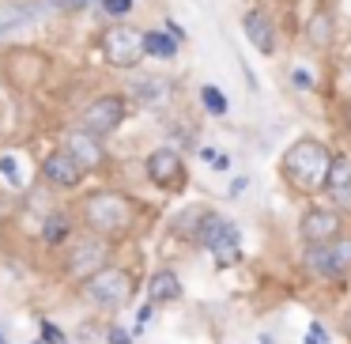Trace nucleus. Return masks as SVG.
I'll use <instances>...</instances> for the list:
<instances>
[{
  "label": "nucleus",
  "instance_id": "1",
  "mask_svg": "<svg viewBox=\"0 0 351 344\" xmlns=\"http://www.w3.org/2000/svg\"><path fill=\"white\" fill-rule=\"evenodd\" d=\"M328 167H332V148L321 137H295L280 155V178L302 197L325 193Z\"/></svg>",
  "mask_w": 351,
  "mask_h": 344
},
{
  "label": "nucleus",
  "instance_id": "2",
  "mask_svg": "<svg viewBox=\"0 0 351 344\" xmlns=\"http://www.w3.org/2000/svg\"><path fill=\"white\" fill-rule=\"evenodd\" d=\"M80 223L84 231L102 238H125L136 223V200L121 190H91L80 200Z\"/></svg>",
  "mask_w": 351,
  "mask_h": 344
},
{
  "label": "nucleus",
  "instance_id": "3",
  "mask_svg": "<svg viewBox=\"0 0 351 344\" xmlns=\"http://www.w3.org/2000/svg\"><path fill=\"white\" fill-rule=\"evenodd\" d=\"M110 265V238L102 235H91V231H84L80 238H69L64 242V253H61V273L69 284H84L87 276H95L99 268Z\"/></svg>",
  "mask_w": 351,
  "mask_h": 344
},
{
  "label": "nucleus",
  "instance_id": "4",
  "mask_svg": "<svg viewBox=\"0 0 351 344\" xmlns=\"http://www.w3.org/2000/svg\"><path fill=\"white\" fill-rule=\"evenodd\" d=\"M132 291H136V280H132V273L121 265H106L80 284V295H84L95 310H110V314L129 306Z\"/></svg>",
  "mask_w": 351,
  "mask_h": 344
},
{
  "label": "nucleus",
  "instance_id": "5",
  "mask_svg": "<svg viewBox=\"0 0 351 344\" xmlns=\"http://www.w3.org/2000/svg\"><path fill=\"white\" fill-rule=\"evenodd\" d=\"M99 54L110 69H121V72H132L140 61H144V31L132 23H110L99 38Z\"/></svg>",
  "mask_w": 351,
  "mask_h": 344
},
{
  "label": "nucleus",
  "instance_id": "6",
  "mask_svg": "<svg viewBox=\"0 0 351 344\" xmlns=\"http://www.w3.org/2000/svg\"><path fill=\"white\" fill-rule=\"evenodd\" d=\"M125 117H129V99H125L121 91H106V95L91 99L84 110H80V122L76 125L106 140V137H114V133L125 125Z\"/></svg>",
  "mask_w": 351,
  "mask_h": 344
},
{
  "label": "nucleus",
  "instance_id": "7",
  "mask_svg": "<svg viewBox=\"0 0 351 344\" xmlns=\"http://www.w3.org/2000/svg\"><path fill=\"white\" fill-rule=\"evenodd\" d=\"M302 268L313 280H340L351 273V238H336V242L306 246L302 250Z\"/></svg>",
  "mask_w": 351,
  "mask_h": 344
},
{
  "label": "nucleus",
  "instance_id": "8",
  "mask_svg": "<svg viewBox=\"0 0 351 344\" xmlns=\"http://www.w3.org/2000/svg\"><path fill=\"white\" fill-rule=\"evenodd\" d=\"M49 72V57L42 49H31V46H16L4 54V76L16 91H34V87L46 80Z\"/></svg>",
  "mask_w": 351,
  "mask_h": 344
},
{
  "label": "nucleus",
  "instance_id": "9",
  "mask_svg": "<svg viewBox=\"0 0 351 344\" xmlns=\"http://www.w3.org/2000/svg\"><path fill=\"white\" fill-rule=\"evenodd\" d=\"M343 235V212L332 205H310L298 216V238L306 246H321V242H336Z\"/></svg>",
  "mask_w": 351,
  "mask_h": 344
},
{
  "label": "nucleus",
  "instance_id": "10",
  "mask_svg": "<svg viewBox=\"0 0 351 344\" xmlns=\"http://www.w3.org/2000/svg\"><path fill=\"white\" fill-rule=\"evenodd\" d=\"M53 12H57L53 0H4L0 4V34H16V31H27V27H38Z\"/></svg>",
  "mask_w": 351,
  "mask_h": 344
},
{
  "label": "nucleus",
  "instance_id": "11",
  "mask_svg": "<svg viewBox=\"0 0 351 344\" xmlns=\"http://www.w3.org/2000/svg\"><path fill=\"white\" fill-rule=\"evenodd\" d=\"M144 174H147V182L159 185V190H182V185H185V159H182V152H178L174 144H162V148H155V152H147Z\"/></svg>",
  "mask_w": 351,
  "mask_h": 344
},
{
  "label": "nucleus",
  "instance_id": "12",
  "mask_svg": "<svg viewBox=\"0 0 351 344\" xmlns=\"http://www.w3.org/2000/svg\"><path fill=\"white\" fill-rule=\"evenodd\" d=\"M38 174H42V182L49 185V190H57V193H72V190H80L84 185V178H87V170L80 167L76 159H72L64 148H53V152L42 159V167H38Z\"/></svg>",
  "mask_w": 351,
  "mask_h": 344
},
{
  "label": "nucleus",
  "instance_id": "13",
  "mask_svg": "<svg viewBox=\"0 0 351 344\" xmlns=\"http://www.w3.org/2000/svg\"><path fill=\"white\" fill-rule=\"evenodd\" d=\"M61 148L72 155V159L80 163V167L87 170V174H99L102 167L110 163V155H106V144H102V137H95V133H87V129H69L64 133V140H61Z\"/></svg>",
  "mask_w": 351,
  "mask_h": 344
},
{
  "label": "nucleus",
  "instance_id": "14",
  "mask_svg": "<svg viewBox=\"0 0 351 344\" xmlns=\"http://www.w3.org/2000/svg\"><path fill=\"white\" fill-rule=\"evenodd\" d=\"M340 38V23H336V8L332 4H317L306 19V46L313 54H328Z\"/></svg>",
  "mask_w": 351,
  "mask_h": 344
},
{
  "label": "nucleus",
  "instance_id": "15",
  "mask_svg": "<svg viewBox=\"0 0 351 344\" xmlns=\"http://www.w3.org/2000/svg\"><path fill=\"white\" fill-rule=\"evenodd\" d=\"M242 34H245V42H250L261 57H272L276 49H280V34H276V23H272V16H268L265 8H250V12H245V16H242Z\"/></svg>",
  "mask_w": 351,
  "mask_h": 344
},
{
  "label": "nucleus",
  "instance_id": "16",
  "mask_svg": "<svg viewBox=\"0 0 351 344\" xmlns=\"http://www.w3.org/2000/svg\"><path fill=\"white\" fill-rule=\"evenodd\" d=\"M325 197L332 208L351 212V152H332V167H328Z\"/></svg>",
  "mask_w": 351,
  "mask_h": 344
},
{
  "label": "nucleus",
  "instance_id": "17",
  "mask_svg": "<svg viewBox=\"0 0 351 344\" xmlns=\"http://www.w3.org/2000/svg\"><path fill=\"white\" fill-rule=\"evenodd\" d=\"M234 231H238V227H234V223H230L223 212H212V208H204V212H200V220H197V227H193V242H197L200 250L212 253L215 246H219L223 238H230Z\"/></svg>",
  "mask_w": 351,
  "mask_h": 344
},
{
  "label": "nucleus",
  "instance_id": "18",
  "mask_svg": "<svg viewBox=\"0 0 351 344\" xmlns=\"http://www.w3.org/2000/svg\"><path fill=\"white\" fill-rule=\"evenodd\" d=\"M125 95H132L144 110H162L170 102V95H174V84L167 76H136Z\"/></svg>",
  "mask_w": 351,
  "mask_h": 344
},
{
  "label": "nucleus",
  "instance_id": "19",
  "mask_svg": "<svg viewBox=\"0 0 351 344\" xmlns=\"http://www.w3.org/2000/svg\"><path fill=\"white\" fill-rule=\"evenodd\" d=\"M182 295H185V288H182V276H178L174 268H159V273H152V280H147V303L152 306L178 303Z\"/></svg>",
  "mask_w": 351,
  "mask_h": 344
},
{
  "label": "nucleus",
  "instance_id": "20",
  "mask_svg": "<svg viewBox=\"0 0 351 344\" xmlns=\"http://www.w3.org/2000/svg\"><path fill=\"white\" fill-rule=\"evenodd\" d=\"M72 238V216L61 212V208H53V212H46V220H42V242L46 246H64Z\"/></svg>",
  "mask_w": 351,
  "mask_h": 344
},
{
  "label": "nucleus",
  "instance_id": "21",
  "mask_svg": "<svg viewBox=\"0 0 351 344\" xmlns=\"http://www.w3.org/2000/svg\"><path fill=\"white\" fill-rule=\"evenodd\" d=\"M178 46L182 42L162 27V31H144V57H155V61H170L178 57Z\"/></svg>",
  "mask_w": 351,
  "mask_h": 344
},
{
  "label": "nucleus",
  "instance_id": "22",
  "mask_svg": "<svg viewBox=\"0 0 351 344\" xmlns=\"http://www.w3.org/2000/svg\"><path fill=\"white\" fill-rule=\"evenodd\" d=\"M197 95H200V106H204L212 117H227L230 102H227V95H223L215 84H200V91H197Z\"/></svg>",
  "mask_w": 351,
  "mask_h": 344
},
{
  "label": "nucleus",
  "instance_id": "23",
  "mask_svg": "<svg viewBox=\"0 0 351 344\" xmlns=\"http://www.w3.org/2000/svg\"><path fill=\"white\" fill-rule=\"evenodd\" d=\"M132 4H136V0H99L102 16H106V19H114V23H121V19H129Z\"/></svg>",
  "mask_w": 351,
  "mask_h": 344
},
{
  "label": "nucleus",
  "instance_id": "24",
  "mask_svg": "<svg viewBox=\"0 0 351 344\" xmlns=\"http://www.w3.org/2000/svg\"><path fill=\"white\" fill-rule=\"evenodd\" d=\"M0 174L8 178L12 190H19V185H23V174H19V167H16V155H0Z\"/></svg>",
  "mask_w": 351,
  "mask_h": 344
},
{
  "label": "nucleus",
  "instance_id": "25",
  "mask_svg": "<svg viewBox=\"0 0 351 344\" xmlns=\"http://www.w3.org/2000/svg\"><path fill=\"white\" fill-rule=\"evenodd\" d=\"M306 344H328V329L321 325V321H310V329H306Z\"/></svg>",
  "mask_w": 351,
  "mask_h": 344
},
{
  "label": "nucleus",
  "instance_id": "26",
  "mask_svg": "<svg viewBox=\"0 0 351 344\" xmlns=\"http://www.w3.org/2000/svg\"><path fill=\"white\" fill-rule=\"evenodd\" d=\"M42 341L46 344H64V333L53 325V321H42Z\"/></svg>",
  "mask_w": 351,
  "mask_h": 344
},
{
  "label": "nucleus",
  "instance_id": "27",
  "mask_svg": "<svg viewBox=\"0 0 351 344\" xmlns=\"http://www.w3.org/2000/svg\"><path fill=\"white\" fill-rule=\"evenodd\" d=\"M106 341H110V344H132V336H129V329H121V325H110Z\"/></svg>",
  "mask_w": 351,
  "mask_h": 344
},
{
  "label": "nucleus",
  "instance_id": "28",
  "mask_svg": "<svg viewBox=\"0 0 351 344\" xmlns=\"http://www.w3.org/2000/svg\"><path fill=\"white\" fill-rule=\"evenodd\" d=\"M212 170H230V155H223V152H215V159L208 163Z\"/></svg>",
  "mask_w": 351,
  "mask_h": 344
},
{
  "label": "nucleus",
  "instance_id": "29",
  "mask_svg": "<svg viewBox=\"0 0 351 344\" xmlns=\"http://www.w3.org/2000/svg\"><path fill=\"white\" fill-rule=\"evenodd\" d=\"M245 185H250V178H234V182H230V197H242Z\"/></svg>",
  "mask_w": 351,
  "mask_h": 344
},
{
  "label": "nucleus",
  "instance_id": "30",
  "mask_svg": "<svg viewBox=\"0 0 351 344\" xmlns=\"http://www.w3.org/2000/svg\"><path fill=\"white\" fill-rule=\"evenodd\" d=\"M167 31L174 34L178 42H185V27H182V23H174V19H167Z\"/></svg>",
  "mask_w": 351,
  "mask_h": 344
},
{
  "label": "nucleus",
  "instance_id": "31",
  "mask_svg": "<svg viewBox=\"0 0 351 344\" xmlns=\"http://www.w3.org/2000/svg\"><path fill=\"white\" fill-rule=\"evenodd\" d=\"M295 84H298V87H306V91H310V87H313V80H310V76H306V72H302V69H295Z\"/></svg>",
  "mask_w": 351,
  "mask_h": 344
},
{
  "label": "nucleus",
  "instance_id": "32",
  "mask_svg": "<svg viewBox=\"0 0 351 344\" xmlns=\"http://www.w3.org/2000/svg\"><path fill=\"white\" fill-rule=\"evenodd\" d=\"M343 329H348V336H351V310L343 314Z\"/></svg>",
  "mask_w": 351,
  "mask_h": 344
},
{
  "label": "nucleus",
  "instance_id": "33",
  "mask_svg": "<svg viewBox=\"0 0 351 344\" xmlns=\"http://www.w3.org/2000/svg\"><path fill=\"white\" fill-rule=\"evenodd\" d=\"M261 344H272V336H268V333H265V336H261Z\"/></svg>",
  "mask_w": 351,
  "mask_h": 344
},
{
  "label": "nucleus",
  "instance_id": "34",
  "mask_svg": "<svg viewBox=\"0 0 351 344\" xmlns=\"http://www.w3.org/2000/svg\"><path fill=\"white\" fill-rule=\"evenodd\" d=\"M0 344H8V336H4V329H0Z\"/></svg>",
  "mask_w": 351,
  "mask_h": 344
},
{
  "label": "nucleus",
  "instance_id": "35",
  "mask_svg": "<svg viewBox=\"0 0 351 344\" xmlns=\"http://www.w3.org/2000/svg\"><path fill=\"white\" fill-rule=\"evenodd\" d=\"M38 344H46V341H38Z\"/></svg>",
  "mask_w": 351,
  "mask_h": 344
}]
</instances>
